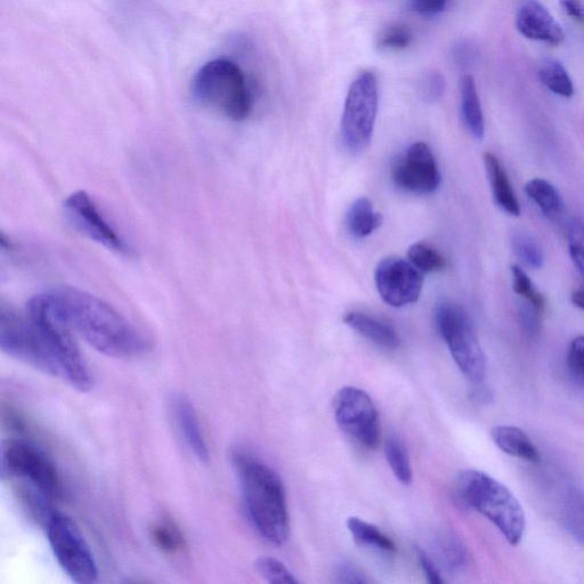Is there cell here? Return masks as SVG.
<instances>
[{
	"instance_id": "cell-1",
	"label": "cell",
	"mask_w": 584,
	"mask_h": 584,
	"mask_svg": "<svg viewBox=\"0 0 584 584\" xmlns=\"http://www.w3.org/2000/svg\"><path fill=\"white\" fill-rule=\"evenodd\" d=\"M75 334L99 353L131 360L148 353V339L115 307L75 288L52 291Z\"/></svg>"
},
{
	"instance_id": "cell-16",
	"label": "cell",
	"mask_w": 584,
	"mask_h": 584,
	"mask_svg": "<svg viewBox=\"0 0 584 584\" xmlns=\"http://www.w3.org/2000/svg\"><path fill=\"white\" fill-rule=\"evenodd\" d=\"M172 411L182 437L194 456L201 461L209 460V450L204 432H202L196 409L191 401L182 394L173 397Z\"/></svg>"
},
{
	"instance_id": "cell-34",
	"label": "cell",
	"mask_w": 584,
	"mask_h": 584,
	"mask_svg": "<svg viewBox=\"0 0 584 584\" xmlns=\"http://www.w3.org/2000/svg\"><path fill=\"white\" fill-rule=\"evenodd\" d=\"M445 81L441 73L431 71L425 73L419 83V92L424 100L435 102L444 93Z\"/></svg>"
},
{
	"instance_id": "cell-25",
	"label": "cell",
	"mask_w": 584,
	"mask_h": 584,
	"mask_svg": "<svg viewBox=\"0 0 584 584\" xmlns=\"http://www.w3.org/2000/svg\"><path fill=\"white\" fill-rule=\"evenodd\" d=\"M151 539L162 553L170 556L181 554L185 539L172 519L162 518L151 526Z\"/></svg>"
},
{
	"instance_id": "cell-20",
	"label": "cell",
	"mask_w": 584,
	"mask_h": 584,
	"mask_svg": "<svg viewBox=\"0 0 584 584\" xmlns=\"http://www.w3.org/2000/svg\"><path fill=\"white\" fill-rule=\"evenodd\" d=\"M461 112L465 125L477 141H482L485 133V123L480 97L477 94L475 80L472 76H464L460 80Z\"/></svg>"
},
{
	"instance_id": "cell-30",
	"label": "cell",
	"mask_w": 584,
	"mask_h": 584,
	"mask_svg": "<svg viewBox=\"0 0 584 584\" xmlns=\"http://www.w3.org/2000/svg\"><path fill=\"white\" fill-rule=\"evenodd\" d=\"M513 249L521 261L533 270H539L545 263L542 249L537 240L531 235L519 233L514 235Z\"/></svg>"
},
{
	"instance_id": "cell-40",
	"label": "cell",
	"mask_w": 584,
	"mask_h": 584,
	"mask_svg": "<svg viewBox=\"0 0 584 584\" xmlns=\"http://www.w3.org/2000/svg\"><path fill=\"white\" fill-rule=\"evenodd\" d=\"M561 6L575 20L584 21V8L580 0H561Z\"/></svg>"
},
{
	"instance_id": "cell-33",
	"label": "cell",
	"mask_w": 584,
	"mask_h": 584,
	"mask_svg": "<svg viewBox=\"0 0 584 584\" xmlns=\"http://www.w3.org/2000/svg\"><path fill=\"white\" fill-rule=\"evenodd\" d=\"M412 40V34L408 27L402 24L387 28L379 38V46L389 51H401L407 48Z\"/></svg>"
},
{
	"instance_id": "cell-4",
	"label": "cell",
	"mask_w": 584,
	"mask_h": 584,
	"mask_svg": "<svg viewBox=\"0 0 584 584\" xmlns=\"http://www.w3.org/2000/svg\"><path fill=\"white\" fill-rule=\"evenodd\" d=\"M192 94L202 107L233 121L248 119L254 109L253 88L245 72L229 59L205 63L192 80Z\"/></svg>"
},
{
	"instance_id": "cell-19",
	"label": "cell",
	"mask_w": 584,
	"mask_h": 584,
	"mask_svg": "<svg viewBox=\"0 0 584 584\" xmlns=\"http://www.w3.org/2000/svg\"><path fill=\"white\" fill-rule=\"evenodd\" d=\"M486 172H488L493 198L496 204L511 216L521 215V206L508 180L504 167L494 154H484Z\"/></svg>"
},
{
	"instance_id": "cell-31",
	"label": "cell",
	"mask_w": 584,
	"mask_h": 584,
	"mask_svg": "<svg viewBox=\"0 0 584 584\" xmlns=\"http://www.w3.org/2000/svg\"><path fill=\"white\" fill-rule=\"evenodd\" d=\"M256 570L262 577L271 584H297L298 580L294 577L285 565L278 559L272 557L258 558Z\"/></svg>"
},
{
	"instance_id": "cell-11",
	"label": "cell",
	"mask_w": 584,
	"mask_h": 584,
	"mask_svg": "<svg viewBox=\"0 0 584 584\" xmlns=\"http://www.w3.org/2000/svg\"><path fill=\"white\" fill-rule=\"evenodd\" d=\"M64 214L81 234L117 255L131 258L135 251L102 213L94 199L85 191H78L64 202Z\"/></svg>"
},
{
	"instance_id": "cell-7",
	"label": "cell",
	"mask_w": 584,
	"mask_h": 584,
	"mask_svg": "<svg viewBox=\"0 0 584 584\" xmlns=\"http://www.w3.org/2000/svg\"><path fill=\"white\" fill-rule=\"evenodd\" d=\"M435 321L460 371L474 384H481L486 360L467 312L456 303L442 302L436 307Z\"/></svg>"
},
{
	"instance_id": "cell-2",
	"label": "cell",
	"mask_w": 584,
	"mask_h": 584,
	"mask_svg": "<svg viewBox=\"0 0 584 584\" xmlns=\"http://www.w3.org/2000/svg\"><path fill=\"white\" fill-rule=\"evenodd\" d=\"M231 460L250 523L264 540L282 546L289 537V515L280 476L263 460L243 449H234Z\"/></svg>"
},
{
	"instance_id": "cell-14",
	"label": "cell",
	"mask_w": 584,
	"mask_h": 584,
	"mask_svg": "<svg viewBox=\"0 0 584 584\" xmlns=\"http://www.w3.org/2000/svg\"><path fill=\"white\" fill-rule=\"evenodd\" d=\"M375 282L380 297L393 307L417 303L424 287L423 274L397 257L385 258L377 265Z\"/></svg>"
},
{
	"instance_id": "cell-21",
	"label": "cell",
	"mask_w": 584,
	"mask_h": 584,
	"mask_svg": "<svg viewBox=\"0 0 584 584\" xmlns=\"http://www.w3.org/2000/svg\"><path fill=\"white\" fill-rule=\"evenodd\" d=\"M383 222V215L375 212L372 202L367 198L355 200L346 215L348 232L359 240L368 238Z\"/></svg>"
},
{
	"instance_id": "cell-27",
	"label": "cell",
	"mask_w": 584,
	"mask_h": 584,
	"mask_svg": "<svg viewBox=\"0 0 584 584\" xmlns=\"http://www.w3.org/2000/svg\"><path fill=\"white\" fill-rule=\"evenodd\" d=\"M385 456L393 474L404 485L412 482V468L409 453L399 437L393 435L387 438Z\"/></svg>"
},
{
	"instance_id": "cell-36",
	"label": "cell",
	"mask_w": 584,
	"mask_h": 584,
	"mask_svg": "<svg viewBox=\"0 0 584 584\" xmlns=\"http://www.w3.org/2000/svg\"><path fill=\"white\" fill-rule=\"evenodd\" d=\"M567 363L573 375L584 380V336L575 338L571 343Z\"/></svg>"
},
{
	"instance_id": "cell-37",
	"label": "cell",
	"mask_w": 584,
	"mask_h": 584,
	"mask_svg": "<svg viewBox=\"0 0 584 584\" xmlns=\"http://www.w3.org/2000/svg\"><path fill=\"white\" fill-rule=\"evenodd\" d=\"M419 564L421 569H423L427 581L432 584H441L444 583V579L440 571H438L437 566L432 561L431 558L427 556L424 550L417 549Z\"/></svg>"
},
{
	"instance_id": "cell-13",
	"label": "cell",
	"mask_w": 584,
	"mask_h": 584,
	"mask_svg": "<svg viewBox=\"0 0 584 584\" xmlns=\"http://www.w3.org/2000/svg\"><path fill=\"white\" fill-rule=\"evenodd\" d=\"M391 175L396 188L416 196L432 194L441 185L434 154L423 142L413 143L393 162Z\"/></svg>"
},
{
	"instance_id": "cell-9",
	"label": "cell",
	"mask_w": 584,
	"mask_h": 584,
	"mask_svg": "<svg viewBox=\"0 0 584 584\" xmlns=\"http://www.w3.org/2000/svg\"><path fill=\"white\" fill-rule=\"evenodd\" d=\"M379 104L378 81L372 72H363L347 93L342 118L345 148L361 153L371 143Z\"/></svg>"
},
{
	"instance_id": "cell-8",
	"label": "cell",
	"mask_w": 584,
	"mask_h": 584,
	"mask_svg": "<svg viewBox=\"0 0 584 584\" xmlns=\"http://www.w3.org/2000/svg\"><path fill=\"white\" fill-rule=\"evenodd\" d=\"M45 527L56 561L70 579L78 584L96 582L99 569L93 551L76 522L54 510Z\"/></svg>"
},
{
	"instance_id": "cell-22",
	"label": "cell",
	"mask_w": 584,
	"mask_h": 584,
	"mask_svg": "<svg viewBox=\"0 0 584 584\" xmlns=\"http://www.w3.org/2000/svg\"><path fill=\"white\" fill-rule=\"evenodd\" d=\"M434 549L438 562L448 571H460L468 564L467 547L456 533L445 531L438 535L434 541Z\"/></svg>"
},
{
	"instance_id": "cell-12",
	"label": "cell",
	"mask_w": 584,
	"mask_h": 584,
	"mask_svg": "<svg viewBox=\"0 0 584 584\" xmlns=\"http://www.w3.org/2000/svg\"><path fill=\"white\" fill-rule=\"evenodd\" d=\"M334 413L337 424L365 449H376L380 441L378 411L371 397L360 388L347 386L336 394Z\"/></svg>"
},
{
	"instance_id": "cell-28",
	"label": "cell",
	"mask_w": 584,
	"mask_h": 584,
	"mask_svg": "<svg viewBox=\"0 0 584 584\" xmlns=\"http://www.w3.org/2000/svg\"><path fill=\"white\" fill-rule=\"evenodd\" d=\"M539 78L543 85L557 95L572 97L574 94L572 79L561 62L547 60L541 66Z\"/></svg>"
},
{
	"instance_id": "cell-26",
	"label": "cell",
	"mask_w": 584,
	"mask_h": 584,
	"mask_svg": "<svg viewBox=\"0 0 584 584\" xmlns=\"http://www.w3.org/2000/svg\"><path fill=\"white\" fill-rule=\"evenodd\" d=\"M348 530L353 538L361 546L375 548L385 553H394L396 550L394 542L386 537L375 525L369 524L358 517L348 518Z\"/></svg>"
},
{
	"instance_id": "cell-23",
	"label": "cell",
	"mask_w": 584,
	"mask_h": 584,
	"mask_svg": "<svg viewBox=\"0 0 584 584\" xmlns=\"http://www.w3.org/2000/svg\"><path fill=\"white\" fill-rule=\"evenodd\" d=\"M527 197L535 202L542 214L556 221L563 214L564 204L561 194L553 184L542 178H534L525 186Z\"/></svg>"
},
{
	"instance_id": "cell-10",
	"label": "cell",
	"mask_w": 584,
	"mask_h": 584,
	"mask_svg": "<svg viewBox=\"0 0 584 584\" xmlns=\"http://www.w3.org/2000/svg\"><path fill=\"white\" fill-rule=\"evenodd\" d=\"M0 348L29 367L45 375L61 378V373L42 340L27 318L14 308L2 303L0 306Z\"/></svg>"
},
{
	"instance_id": "cell-18",
	"label": "cell",
	"mask_w": 584,
	"mask_h": 584,
	"mask_svg": "<svg viewBox=\"0 0 584 584\" xmlns=\"http://www.w3.org/2000/svg\"><path fill=\"white\" fill-rule=\"evenodd\" d=\"M491 437L501 451L508 456L540 464L541 456L529 435L515 426H497L492 429Z\"/></svg>"
},
{
	"instance_id": "cell-5",
	"label": "cell",
	"mask_w": 584,
	"mask_h": 584,
	"mask_svg": "<svg viewBox=\"0 0 584 584\" xmlns=\"http://www.w3.org/2000/svg\"><path fill=\"white\" fill-rule=\"evenodd\" d=\"M458 492L466 504L498 527L511 546L519 545L525 533L524 509L507 486L480 470H462Z\"/></svg>"
},
{
	"instance_id": "cell-32",
	"label": "cell",
	"mask_w": 584,
	"mask_h": 584,
	"mask_svg": "<svg viewBox=\"0 0 584 584\" xmlns=\"http://www.w3.org/2000/svg\"><path fill=\"white\" fill-rule=\"evenodd\" d=\"M511 273H513V287L516 294L521 296L525 302L538 308L539 311H545V298H543L540 292L535 289L531 279L527 277V274L521 269V267L516 265L511 267Z\"/></svg>"
},
{
	"instance_id": "cell-29",
	"label": "cell",
	"mask_w": 584,
	"mask_h": 584,
	"mask_svg": "<svg viewBox=\"0 0 584 584\" xmlns=\"http://www.w3.org/2000/svg\"><path fill=\"white\" fill-rule=\"evenodd\" d=\"M410 263L421 273H437L445 270L446 259L427 243H415L409 248Z\"/></svg>"
},
{
	"instance_id": "cell-38",
	"label": "cell",
	"mask_w": 584,
	"mask_h": 584,
	"mask_svg": "<svg viewBox=\"0 0 584 584\" xmlns=\"http://www.w3.org/2000/svg\"><path fill=\"white\" fill-rule=\"evenodd\" d=\"M337 582L339 583H367L364 575L350 563H342L338 566L336 572Z\"/></svg>"
},
{
	"instance_id": "cell-24",
	"label": "cell",
	"mask_w": 584,
	"mask_h": 584,
	"mask_svg": "<svg viewBox=\"0 0 584 584\" xmlns=\"http://www.w3.org/2000/svg\"><path fill=\"white\" fill-rule=\"evenodd\" d=\"M561 519L567 532L584 546V492L567 490L561 502Z\"/></svg>"
},
{
	"instance_id": "cell-17",
	"label": "cell",
	"mask_w": 584,
	"mask_h": 584,
	"mask_svg": "<svg viewBox=\"0 0 584 584\" xmlns=\"http://www.w3.org/2000/svg\"><path fill=\"white\" fill-rule=\"evenodd\" d=\"M344 322L369 342L385 350H396L401 344L400 336L391 324L373 318L369 314L350 312L345 315Z\"/></svg>"
},
{
	"instance_id": "cell-39",
	"label": "cell",
	"mask_w": 584,
	"mask_h": 584,
	"mask_svg": "<svg viewBox=\"0 0 584 584\" xmlns=\"http://www.w3.org/2000/svg\"><path fill=\"white\" fill-rule=\"evenodd\" d=\"M448 0H412L415 11L421 15L434 16L441 13Z\"/></svg>"
},
{
	"instance_id": "cell-3",
	"label": "cell",
	"mask_w": 584,
	"mask_h": 584,
	"mask_svg": "<svg viewBox=\"0 0 584 584\" xmlns=\"http://www.w3.org/2000/svg\"><path fill=\"white\" fill-rule=\"evenodd\" d=\"M27 315L38 337L58 364L61 378L79 392H88L93 378L81 354L75 331L56 302L52 291L32 297L27 303Z\"/></svg>"
},
{
	"instance_id": "cell-35",
	"label": "cell",
	"mask_w": 584,
	"mask_h": 584,
	"mask_svg": "<svg viewBox=\"0 0 584 584\" xmlns=\"http://www.w3.org/2000/svg\"><path fill=\"white\" fill-rule=\"evenodd\" d=\"M541 311L532 304L525 302L519 308V321L527 336L537 337L541 327Z\"/></svg>"
},
{
	"instance_id": "cell-6",
	"label": "cell",
	"mask_w": 584,
	"mask_h": 584,
	"mask_svg": "<svg viewBox=\"0 0 584 584\" xmlns=\"http://www.w3.org/2000/svg\"><path fill=\"white\" fill-rule=\"evenodd\" d=\"M2 478L14 480L16 490L42 494L51 501L63 496V482L54 461L35 443L15 438L2 450Z\"/></svg>"
},
{
	"instance_id": "cell-15",
	"label": "cell",
	"mask_w": 584,
	"mask_h": 584,
	"mask_svg": "<svg viewBox=\"0 0 584 584\" xmlns=\"http://www.w3.org/2000/svg\"><path fill=\"white\" fill-rule=\"evenodd\" d=\"M516 26L523 36L539 42L561 45L565 39L562 27L539 0H523L518 7Z\"/></svg>"
},
{
	"instance_id": "cell-41",
	"label": "cell",
	"mask_w": 584,
	"mask_h": 584,
	"mask_svg": "<svg viewBox=\"0 0 584 584\" xmlns=\"http://www.w3.org/2000/svg\"><path fill=\"white\" fill-rule=\"evenodd\" d=\"M572 303L584 311V289L574 291L572 294Z\"/></svg>"
}]
</instances>
